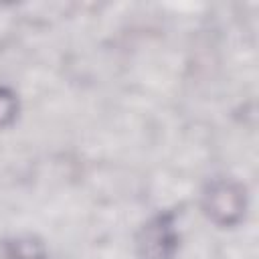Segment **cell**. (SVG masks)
I'll return each mask as SVG.
<instances>
[{"label":"cell","instance_id":"cell-2","mask_svg":"<svg viewBox=\"0 0 259 259\" xmlns=\"http://www.w3.org/2000/svg\"><path fill=\"white\" fill-rule=\"evenodd\" d=\"M180 235L174 212H160L146 221L136 235V251L140 259H174Z\"/></svg>","mask_w":259,"mask_h":259},{"label":"cell","instance_id":"cell-3","mask_svg":"<svg viewBox=\"0 0 259 259\" xmlns=\"http://www.w3.org/2000/svg\"><path fill=\"white\" fill-rule=\"evenodd\" d=\"M4 259H47V251L38 239L26 235L4 245Z\"/></svg>","mask_w":259,"mask_h":259},{"label":"cell","instance_id":"cell-1","mask_svg":"<svg viewBox=\"0 0 259 259\" xmlns=\"http://www.w3.org/2000/svg\"><path fill=\"white\" fill-rule=\"evenodd\" d=\"M202 210L219 227H233L243 221L247 210V190L231 178H214L202 192Z\"/></svg>","mask_w":259,"mask_h":259},{"label":"cell","instance_id":"cell-4","mask_svg":"<svg viewBox=\"0 0 259 259\" xmlns=\"http://www.w3.org/2000/svg\"><path fill=\"white\" fill-rule=\"evenodd\" d=\"M18 115V99L8 87H0V130L8 127Z\"/></svg>","mask_w":259,"mask_h":259}]
</instances>
